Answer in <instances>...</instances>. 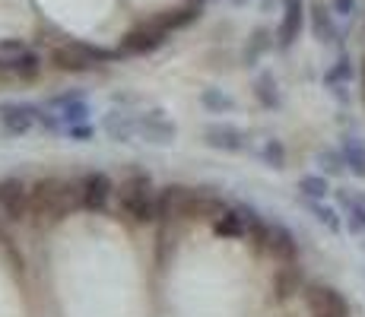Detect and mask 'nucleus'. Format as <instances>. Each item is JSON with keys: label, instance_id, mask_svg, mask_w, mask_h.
Here are the masks:
<instances>
[{"label": "nucleus", "instance_id": "obj_1", "mask_svg": "<svg viewBox=\"0 0 365 317\" xmlns=\"http://www.w3.org/2000/svg\"><path fill=\"white\" fill-rule=\"evenodd\" d=\"M229 209V203L220 194L207 187H187V185H165L156 200V222L165 225L172 219H220Z\"/></svg>", "mask_w": 365, "mask_h": 317}, {"label": "nucleus", "instance_id": "obj_2", "mask_svg": "<svg viewBox=\"0 0 365 317\" xmlns=\"http://www.w3.org/2000/svg\"><path fill=\"white\" fill-rule=\"evenodd\" d=\"M80 207H83L80 185H70V181L58 178V175L38 178L32 185V216L38 225L64 222L67 216H73Z\"/></svg>", "mask_w": 365, "mask_h": 317}, {"label": "nucleus", "instance_id": "obj_3", "mask_svg": "<svg viewBox=\"0 0 365 317\" xmlns=\"http://www.w3.org/2000/svg\"><path fill=\"white\" fill-rule=\"evenodd\" d=\"M124 54L118 48H105V45H93V41H80V38H67L61 45H54L48 51L54 70L61 73H89V70L108 67V63L121 61Z\"/></svg>", "mask_w": 365, "mask_h": 317}, {"label": "nucleus", "instance_id": "obj_4", "mask_svg": "<svg viewBox=\"0 0 365 317\" xmlns=\"http://www.w3.org/2000/svg\"><path fill=\"white\" fill-rule=\"evenodd\" d=\"M156 200L159 190L150 172H130L118 187V216L128 225H150L156 222Z\"/></svg>", "mask_w": 365, "mask_h": 317}, {"label": "nucleus", "instance_id": "obj_5", "mask_svg": "<svg viewBox=\"0 0 365 317\" xmlns=\"http://www.w3.org/2000/svg\"><path fill=\"white\" fill-rule=\"evenodd\" d=\"M0 216L4 222L19 225L32 216V185L23 178H4L0 181Z\"/></svg>", "mask_w": 365, "mask_h": 317}, {"label": "nucleus", "instance_id": "obj_6", "mask_svg": "<svg viewBox=\"0 0 365 317\" xmlns=\"http://www.w3.org/2000/svg\"><path fill=\"white\" fill-rule=\"evenodd\" d=\"M305 305L312 317H349V301L343 298V292L324 283L305 286Z\"/></svg>", "mask_w": 365, "mask_h": 317}, {"label": "nucleus", "instance_id": "obj_7", "mask_svg": "<svg viewBox=\"0 0 365 317\" xmlns=\"http://www.w3.org/2000/svg\"><path fill=\"white\" fill-rule=\"evenodd\" d=\"M168 38H172V35H165L153 19H146V23H140L137 29H130L128 35H124L121 45H118V51H121L124 58H143V54L159 51Z\"/></svg>", "mask_w": 365, "mask_h": 317}, {"label": "nucleus", "instance_id": "obj_8", "mask_svg": "<svg viewBox=\"0 0 365 317\" xmlns=\"http://www.w3.org/2000/svg\"><path fill=\"white\" fill-rule=\"evenodd\" d=\"M137 137H143L153 146H172L178 140V124L163 108H150L137 115Z\"/></svg>", "mask_w": 365, "mask_h": 317}, {"label": "nucleus", "instance_id": "obj_9", "mask_svg": "<svg viewBox=\"0 0 365 317\" xmlns=\"http://www.w3.org/2000/svg\"><path fill=\"white\" fill-rule=\"evenodd\" d=\"M118 190L111 185V178L105 172H86L80 181V200H83V209L89 213H105Z\"/></svg>", "mask_w": 365, "mask_h": 317}, {"label": "nucleus", "instance_id": "obj_10", "mask_svg": "<svg viewBox=\"0 0 365 317\" xmlns=\"http://www.w3.org/2000/svg\"><path fill=\"white\" fill-rule=\"evenodd\" d=\"M45 105L61 118V124H64V127H70V124H86L89 115H93V105L86 102V95H83L80 89H70V93H61V95L48 98Z\"/></svg>", "mask_w": 365, "mask_h": 317}, {"label": "nucleus", "instance_id": "obj_11", "mask_svg": "<svg viewBox=\"0 0 365 317\" xmlns=\"http://www.w3.org/2000/svg\"><path fill=\"white\" fill-rule=\"evenodd\" d=\"M305 29V0H283V19L277 29V48L289 51Z\"/></svg>", "mask_w": 365, "mask_h": 317}, {"label": "nucleus", "instance_id": "obj_12", "mask_svg": "<svg viewBox=\"0 0 365 317\" xmlns=\"http://www.w3.org/2000/svg\"><path fill=\"white\" fill-rule=\"evenodd\" d=\"M35 111L38 105L32 102H0V127L10 137H26L35 127Z\"/></svg>", "mask_w": 365, "mask_h": 317}, {"label": "nucleus", "instance_id": "obj_13", "mask_svg": "<svg viewBox=\"0 0 365 317\" xmlns=\"http://www.w3.org/2000/svg\"><path fill=\"white\" fill-rule=\"evenodd\" d=\"M203 143L216 152H245L248 137L235 124H207L203 127Z\"/></svg>", "mask_w": 365, "mask_h": 317}, {"label": "nucleus", "instance_id": "obj_14", "mask_svg": "<svg viewBox=\"0 0 365 317\" xmlns=\"http://www.w3.org/2000/svg\"><path fill=\"white\" fill-rule=\"evenodd\" d=\"M203 6L207 4H200V0H187V4L175 6V10H165V13H159V16H153V23H156L165 35L185 32L187 26H194L203 16Z\"/></svg>", "mask_w": 365, "mask_h": 317}, {"label": "nucleus", "instance_id": "obj_15", "mask_svg": "<svg viewBox=\"0 0 365 317\" xmlns=\"http://www.w3.org/2000/svg\"><path fill=\"white\" fill-rule=\"evenodd\" d=\"M299 292H305V273H302V266H296V260H292V264H283L273 273V298L289 301V298H296Z\"/></svg>", "mask_w": 365, "mask_h": 317}, {"label": "nucleus", "instance_id": "obj_16", "mask_svg": "<svg viewBox=\"0 0 365 317\" xmlns=\"http://www.w3.org/2000/svg\"><path fill=\"white\" fill-rule=\"evenodd\" d=\"M267 251L279 260V264H292L299 257V241L283 222H273L270 225V241H267Z\"/></svg>", "mask_w": 365, "mask_h": 317}, {"label": "nucleus", "instance_id": "obj_17", "mask_svg": "<svg viewBox=\"0 0 365 317\" xmlns=\"http://www.w3.org/2000/svg\"><path fill=\"white\" fill-rule=\"evenodd\" d=\"M105 133H108L111 143H133V137H137V115H130V111H108L105 115Z\"/></svg>", "mask_w": 365, "mask_h": 317}, {"label": "nucleus", "instance_id": "obj_18", "mask_svg": "<svg viewBox=\"0 0 365 317\" xmlns=\"http://www.w3.org/2000/svg\"><path fill=\"white\" fill-rule=\"evenodd\" d=\"M6 63H10V73L23 83L38 80L41 70H45V58H41L38 51H32V48H26V51H19V54H10Z\"/></svg>", "mask_w": 365, "mask_h": 317}, {"label": "nucleus", "instance_id": "obj_19", "mask_svg": "<svg viewBox=\"0 0 365 317\" xmlns=\"http://www.w3.org/2000/svg\"><path fill=\"white\" fill-rule=\"evenodd\" d=\"M336 200L346 209V225L353 235H362L365 232V194L359 190H336Z\"/></svg>", "mask_w": 365, "mask_h": 317}, {"label": "nucleus", "instance_id": "obj_20", "mask_svg": "<svg viewBox=\"0 0 365 317\" xmlns=\"http://www.w3.org/2000/svg\"><path fill=\"white\" fill-rule=\"evenodd\" d=\"M213 235L220 238H248V219L242 207H229L220 219H213Z\"/></svg>", "mask_w": 365, "mask_h": 317}, {"label": "nucleus", "instance_id": "obj_21", "mask_svg": "<svg viewBox=\"0 0 365 317\" xmlns=\"http://www.w3.org/2000/svg\"><path fill=\"white\" fill-rule=\"evenodd\" d=\"M312 32L321 45H331V41H340V29L334 23V10H327L324 4L312 6Z\"/></svg>", "mask_w": 365, "mask_h": 317}, {"label": "nucleus", "instance_id": "obj_22", "mask_svg": "<svg viewBox=\"0 0 365 317\" xmlns=\"http://www.w3.org/2000/svg\"><path fill=\"white\" fill-rule=\"evenodd\" d=\"M273 38H277V35H273L270 29H255V32H251L248 45H245V63H248V67H255V63L261 61L273 45H277Z\"/></svg>", "mask_w": 365, "mask_h": 317}, {"label": "nucleus", "instance_id": "obj_23", "mask_svg": "<svg viewBox=\"0 0 365 317\" xmlns=\"http://www.w3.org/2000/svg\"><path fill=\"white\" fill-rule=\"evenodd\" d=\"M302 203H305V209H308V213H312L321 225H324L327 232H334V235H340V232H343V219H340V213H336L334 207H327L324 200H305V197H302Z\"/></svg>", "mask_w": 365, "mask_h": 317}, {"label": "nucleus", "instance_id": "obj_24", "mask_svg": "<svg viewBox=\"0 0 365 317\" xmlns=\"http://www.w3.org/2000/svg\"><path fill=\"white\" fill-rule=\"evenodd\" d=\"M343 159H346V168L356 175V178H365V143L359 137L343 140Z\"/></svg>", "mask_w": 365, "mask_h": 317}, {"label": "nucleus", "instance_id": "obj_25", "mask_svg": "<svg viewBox=\"0 0 365 317\" xmlns=\"http://www.w3.org/2000/svg\"><path fill=\"white\" fill-rule=\"evenodd\" d=\"M255 98L261 102V108H279V89H277V80L273 73H261L255 80Z\"/></svg>", "mask_w": 365, "mask_h": 317}, {"label": "nucleus", "instance_id": "obj_26", "mask_svg": "<svg viewBox=\"0 0 365 317\" xmlns=\"http://www.w3.org/2000/svg\"><path fill=\"white\" fill-rule=\"evenodd\" d=\"M299 194L305 200H324L331 194V185H327L324 175H302L299 178Z\"/></svg>", "mask_w": 365, "mask_h": 317}, {"label": "nucleus", "instance_id": "obj_27", "mask_svg": "<svg viewBox=\"0 0 365 317\" xmlns=\"http://www.w3.org/2000/svg\"><path fill=\"white\" fill-rule=\"evenodd\" d=\"M349 80H353V63H349V58L343 54V58L324 73V83H327V89H334L336 95H343L340 89H343V83H349Z\"/></svg>", "mask_w": 365, "mask_h": 317}, {"label": "nucleus", "instance_id": "obj_28", "mask_svg": "<svg viewBox=\"0 0 365 317\" xmlns=\"http://www.w3.org/2000/svg\"><path fill=\"white\" fill-rule=\"evenodd\" d=\"M261 159H264L267 168H273V172H283V168H286V146H283V140H277V137L264 140Z\"/></svg>", "mask_w": 365, "mask_h": 317}, {"label": "nucleus", "instance_id": "obj_29", "mask_svg": "<svg viewBox=\"0 0 365 317\" xmlns=\"http://www.w3.org/2000/svg\"><path fill=\"white\" fill-rule=\"evenodd\" d=\"M200 105L210 111V115H222V111H232L235 108V98L226 95L222 89H203V93H200Z\"/></svg>", "mask_w": 365, "mask_h": 317}, {"label": "nucleus", "instance_id": "obj_30", "mask_svg": "<svg viewBox=\"0 0 365 317\" xmlns=\"http://www.w3.org/2000/svg\"><path fill=\"white\" fill-rule=\"evenodd\" d=\"M318 165L324 175H343L346 172V159H343V152H334V150H321L318 152Z\"/></svg>", "mask_w": 365, "mask_h": 317}, {"label": "nucleus", "instance_id": "obj_31", "mask_svg": "<svg viewBox=\"0 0 365 317\" xmlns=\"http://www.w3.org/2000/svg\"><path fill=\"white\" fill-rule=\"evenodd\" d=\"M64 133L73 143H89V140H96V127L93 124H70V127H64Z\"/></svg>", "mask_w": 365, "mask_h": 317}, {"label": "nucleus", "instance_id": "obj_32", "mask_svg": "<svg viewBox=\"0 0 365 317\" xmlns=\"http://www.w3.org/2000/svg\"><path fill=\"white\" fill-rule=\"evenodd\" d=\"M331 10H334L340 19H349V16H353V13H356V0H334V4H331Z\"/></svg>", "mask_w": 365, "mask_h": 317}, {"label": "nucleus", "instance_id": "obj_33", "mask_svg": "<svg viewBox=\"0 0 365 317\" xmlns=\"http://www.w3.org/2000/svg\"><path fill=\"white\" fill-rule=\"evenodd\" d=\"M26 41H16V38H4L0 41V54H19V51H26Z\"/></svg>", "mask_w": 365, "mask_h": 317}, {"label": "nucleus", "instance_id": "obj_34", "mask_svg": "<svg viewBox=\"0 0 365 317\" xmlns=\"http://www.w3.org/2000/svg\"><path fill=\"white\" fill-rule=\"evenodd\" d=\"M6 73H10V63H6V58L0 54V76H6Z\"/></svg>", "mask_w": 365, "mask_h": 317}, {"label": "nucleus", "instance_id": "obj_35", "mask_svg": "<svg viewBox=\"0 0 365 317\" xmlns=\"http://www.w3.org/2000/svg\"><path fill=\"white\" fill-rule=\"evenodd\" d=\"M232 4H235V6H245V4H251V0H232Z\"/></svg>", "mask_w": 365, "mask_h": 317}, {"label": "nucleus", "instance_id": "obj_36", "mask_svg": "<svg viewBox=\"0 0 365 317\" xmlns=\"http://www.w3.org/2000/svg\"><path fill=\"white\" fill-rule=\"evenodd\" d=\"M362 86H365V61H362Z\"/></svg>", "mask_w": 365, "mask_h": 317}, {"label": "nucleus", "instance_id": "obj_37", "mask_svg": "<svg viewBox=\"0 0 365 317\" xmlns=\"http://www.w3.org/2000/svg\"><path fill=\"white\" fill-rule=\"evenodd\" d=\"M200 4H210V0H200Z\"/></svg>", "mask_w": 365, "mask_h": 317}, {"label": "nucleus", "instance_id": "obj_38", "mask_svg": "<svg viewBox=\"0 0 365 317\" xmlns=\"http://www.w3.org/2000/svg\"><path fill=\"white\" fill-rule=\"evenodd\" d=\"M362 248H365V241H362Z\"/></svg>", "mask_w": 365, "mask_h": 317}]
</instances>
